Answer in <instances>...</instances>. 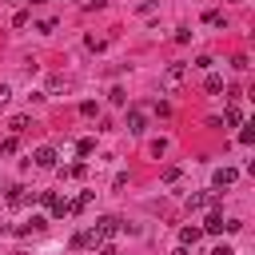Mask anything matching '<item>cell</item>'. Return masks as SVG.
<instances>
[{
	"instance_id": "1",
	"label": "cell",
	"mask_w": 255,
	"mask_h": 255,
	"mask_svg": "<svg viewBox=\"0 0 255 255\" xmlns=\"http://www.w3.org/2000/svg\"><path fill=\"white\" fill-rule=\"evenodd\" d=\"M104 239H100V231L96 227H88V231H76L72 235V247H100Z\"/></svg>"
},
{
	"instance_id": "2",
	"label": "cell",
	"mask_w": 255,
	"mask_h": 255,
	"mask_svg": "<svg viewBox=\"0 0 255 255\" xmlns=\"http://www.w3.org/2000/svg\"><path fill=\"white\" fill-rule=\"evenodd\" d=\"M143 128H147V112H143V108H131V112H128V131L139 135Z\"/></svg>"
},
{
	"instance_id": "3",
	"label": "cell",
	"mask_w": 255,
	"mask_h": 255,
	"mask_svg": "<svg viewBox=\"0 0 255 255\" xmlns=\"http://www.w3.org/2000/svg\"><path fill=\"white\" fill-rule=\"evenodd\" d=\"M183 76H187V68H183V64H171V68L163 72V88H175V84H183Z\"/></svg>"
},
{
	"instance_id": "4",
	"label": "cell",
	"mask_w": 255,
	"mask_h": 255,
	"mask_svg": "<svg viewBox=\"0 0 255 255\" xmlns=\"http://www.w3.org/2000/svg\"><path fill=\"white\" fill-rule=\"evenodd\" d=\"M32 159H36V167H56V147H36Z\"/></svg>"
},
{
	"instance_id": "5",
	"label": "cell",
	"mask_w": 255,
	"mask_h": 255,
	"mask_svg": "<svg viewBox=\"0 0 255 255\" xmlns=\"http://www.w3.org/2000/svg\"><path fill=\"white\" fill-rule=\"evenodd\" d=\"M4 199H8V203H12V207H20V203H32V191H28V187H20V183H16V187H8V195H4Z\"/></svg>"
},
{
	"instance_id": "6",
	"label": "cell",
	"mask_w": 255,
	"mask_h": 255,
	"mask_svg": "<svg viewBox=\"0 0 255 255\" xmlns=\"http://www.w3.org/2000/svg\"><path fill=\"white\" fill-rule=\"evenodd\" d=\"M96 231H100V239H108V235H116V231H120V219H116V215H104V219L96 223Z\"/></svg>"
},
{
	"instance_id": "7",
	"label": "cell",
	"mask_w": 255,
	"mask_h": 255,
	"mask_svg": "<svg viewBox=\"0 0 255 255\" xmlns=\"http://www.w3.org/2000/svg\"><path fill=\"white\" fill-rule=\"evenodd\" d=\"M235 175H239L235 167H219V171H215V187H231V183H235Z\"/></svg>"
},
{
	"instance_id": "8",
	"label": "cell",
	"mask_w": 255,
	"mask_h": 255,
	"mask_svg": "<svg viewBox=\"0 0 255 255\" xmlns=\"http://www.w3.org/2000/svg\"><path fill=\"white\" fill-rule=\"evenodd\" d=\"M203 231H211V235H219V231H227V219L215 211V215H207V223H203Z\"/></svg>"
},
{
	"instance_id": "9",
	"label": "cell",
	"mask_w": 255,
	"mask_h": 255,
	"mask_svg": "<svg viewBox=\"0 0 255 255\" xmlns=\"http://www.w3.org/2000/svg\"><path fill=\"white\" fill-rule=\"evenodd\" d=\"M203 88H207L211 96H219V92H223V76H219V72H207V80H203Z\"/></svg>"
},
{
	"instance_id": "10",
	"label": "cell",
	"mask_w": 255,
	"mask_h": 255,
	"mask_svg": "<svg viewBox=\"0 0 255 255\" xmlns=\"http://www.w3.org/2000/svg\"><path fill=\"white\" fill-rule=\"evenodd\" d=\"M199 235H203L199 227H183V231H179V243H183V247H195V243H199Z\"/></svg>"
},
{
	"instance_id": "11",
	"label": "cell",
	"mask_w": 255,
	"mask_h": 255,
	"mask_svg": "<svg viewBox=\"0 0 255 255\" xmlns=\"http://www.w3.org/2000/svg\"><path fill=\"white\" fill-rule=\"evenodd\" d=\"M44 227H48V219H44V215H32V219L20 227V235H28V231H44Z\"/></svg>"
},
{
	"instance_id": "12",
	"label": "cell",
	"mask_w": 255,
	"mask_h": 255,
	"mask_svg": "<svg viewBox=\"0 0 255 255\" xmlns=\"http://www.w3.org/2000/svg\"><path fill=\"white\" fill-rule=\"evenodd\" d=\"M207 203H211V195H203V191L187 195V207H191V211H199V207H207Z\"/></svg>"
},
{
	"instance_id": "13",
	"label": "cell",
	"mask_w": 255,
	"mask_h": 255,
	"mask_svg": "<svg viewBox=\"0 0 255 255\" xmlns=\"http://www.w3.org/2000/svg\"><path fill=\"white\" fill-rule=\"evenodd\" d=\"M203 20H207V24H211V28H223V24H227V16H223V12H207V16H203Z\"/></svg>"
},
{
	"instance_id": "14",
	"label": "cell",
	"mask_w": 255,
	"mask_h": 255,
	"mask_svg": "<svg viewBox=\"0 0 255 255\" xmlns=\"http://www.w3.org/2000/svg\"><path fill=\"white\" fill-rule=\"evenodd\" d=\"M223 120L235 128V124H243V112H239V108H227V112H223Z\"/></svg>"
},
{
	"instance_id": "15",
	"label": "cell",
	"mask_w": 255,
	"mask_h": 255,
	"mask_svg": "<svg viewBox=\"0 0 255 255\" xmlns=\"http://www.w3.org/2000/svg\"><path fill=\"white\" fill-rule=\"evenodd\" d=\"M8 128H12V135H20V131L28 128V116H12V124H8Z\"/></svg>"
},
{
	"instance_id": "16",
	"label": "cell",
	"mask_w": 255,
	"mask_h": 255,
	"mask_svg": "<svg viewBox=\"0 0 255 255\" xmlns=\"http://www.w3.org/2000/svg\"><path fill=\"white\" fill-rule=\"evenodd\" d=\"M112 104H128V92L124 88H112Z\"/></svg>"
},
{
	"instance_id": "17",
	"label": "cell",
	"mask_w": 255,
	"mask_h": 255,
	"mask_svg": "<svg viewBox=\"0 0 255 255\" xmlns=\"http://www.w3.org/2000/svg\"><path fill=\"white\" fill-rule=\"evenodd\" d=\"M80 116H96V100H84L80 104Z\"/></svg>"
},
{
	"instance_id": "18",
	"label": "cell",
	"mask_w": 255,
	"mask_h": 255,
	"mask_svg": "<svg viewBox=\"0 0 255 255\" xmlns=\"http://www.w3.org/2000/svg\"><path fill=\"white\" fill-rule=\"evenodd\" d=\"M12 151H16V135H12V139H4V143H0V155H12Z\"/></svg>"
},
{
	"instance_id": "19",
	"label": "cell",
	"mask_w": 255,
	"mask_h": 255,
	"mask_svg": "<svg viewBox=\"0 0 255 255\" xmlns=\"http://www.w3.org/2000/svg\"><path fill=\"white\" fill-rule=\"evenodd\" d=\"M92 147H96L92 139H80V143H76V151H80V155H92Z\"/></svg>"
},
{
	"instance_id": "20",
	"label": "cell",
	"mask_w": 255,
	"mask_h": 255,
	"mask_svg": "<svg viewBox=\"0 0 255 255\" xmlns=\"http://www.w3.org/2000/svg\"><path fill=\"white\" fill-rule=\"evenodd\" d=\"M8 100H12V88H8V84H0V108H4Z\"/></svg>"
},
{
	"instance_id": "21",
	"label": "cell",
	"mask_w": 255,
	"mask_h": 255,
	"mask_svg": "<svg viewBox=\"0 0 255 255\" xmlns=\"http://www.w3.org/2000/svg\"><path fill=\"white\" fill-rule=\"evenodd\" d=\"M211 255H235V251H231V247H227V243H219V247H215V251H211Z\"/></svg>"
},
{
	"instance_id": "22",
	"label": "cell",
	"mask_w": 255,
	"mask_h": 255,
	"mask_svg": "<svg viewBox=\"0 0 255 255\" xmlns=\"http://www.w3.org/2000/svg\"><path fill=\"white\" fill-rule=\"evenodd\" d=\"M171 255H187V247H183V243H179V247H175V251H171Z\"/></svg>"
}]
</instances>
